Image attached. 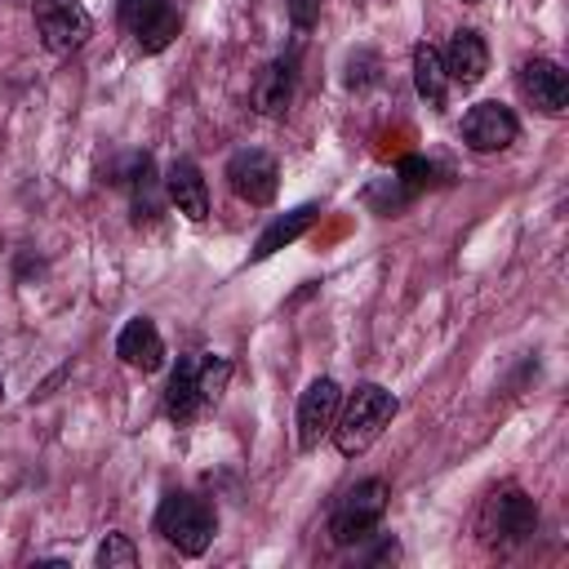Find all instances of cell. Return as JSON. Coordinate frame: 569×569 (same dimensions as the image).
Here are the masks:
<instances>
[{"instance_id": "obj_1", "label": "cell", "mask_w": 569, "mask_h": 569, "mask_svg": "<svg viewBox=\"0 0 569 569\" xmlns=\"http://www.w3.org/2000/svg\"><path fill=\"white\" fill-rule=\"evenodd\" d=\"M396 396L387 391V387H378V382H360L351 396H347V405H342V413L333 418V445H338V453L342 458H356V453H365L378 436H382V427L396 418Z\"/></svg>"}, {"instance_id": "obj_2", "label": "cell", "mask_w": 569, "mask_h": 569, "mask_svg": "<svg viewBox=\"0 0 569 569\" xmlns=\"http://www.w3.org/2000/svg\"><path fill=\"white\" fill-rule=\"evenodd\" d=\"M213 529H218V520H213V507L204 498H196V493H164V502L156 511V533L169 547H178L182 556H200L213 542Z\"/></svg>"}, {"instance_id": "obj_3", "label": "cell", "mask_w": 569, "mask_h": 569, "mask_svg": "<svg viewBox=\"0 0 569 569\" xmlns=\"http://www.w3.org/2000/svg\"><path fill=\"white\" fill-rule=\"evenodd\" d=\"M382 511H387V480L369 476L360 485H351L342 493V502L333 507V520H329V533L338 547H351V542H365L378 525H382Z\"/></svg>"}, {"instance_id": "obj_4", "label": "cell", "mask_w": 569, "mask_h": 569, "mask_svg": "<svg viewBox=\"0 0 569 569\" xmlns=\"http://www.w3.org/2000/svg\"><path fill=\"white\" fill-rule=\"evenodd\" d=\"M538 529V507L529 493L520 489H502L485 502L480 511V538L489 547H511V542H525L529 533Z\"/></svg>"}, {"instance_id": "obj_5", "label": "cell", "mask_w": 569, "mask_h": 569, "mask_svg": "<svg viewBox=\"0 0 569 569\" xmlns=\"http://www.w3.org/2000/svg\"><path fill=\"white\" fill-rule=\"evenodd\" d=\"M36 31L49 53H71L89 36V13L80 0H36Z\"/></svg>"}, {"instance_id": "obj_6", "label": "cell", "mask_w": 569, "mask_h": 569, "mask_svg": "<svg viewBox=\"0 0 569 569\" xmlns=\"http://www.w3.org/2000/svg\"><path fill=\"white\" fill-rule=\"evenodd\" d=\"M227 182H231V191L240 200L271 204L276 200V187H280V164H276V156H267L258 147H244V151H236L227 160Z\"/></svg>"}, {"instance_id": "obj_7", "label": "cell", "mask_w": 569, "mask_h": 569, "mask_svg": "<svg viewBox=\"0 0 569 569\" xmlns=\"http://www.w3.org/2000/svg\"><path fill=\"white\" fill-rule=\"evenodd\" d=\"M120 22L147 53H160L178 36L173 0H120Z\"/></svg>"}, {"instance_id": "obj_8", "label": "cell", "mask_w": 569, "mask_h": 569, "mask_svg": "<svg viewBox=\"0 0 569 569\" xmlns=\"http://www.w3.org/2000/svg\"><path fill=\"white\" fill-rule=\"evenodd\" d=\"M516 133H520V124H516L511 107H502V102H476L462 116V142L471 151H485V156L489 151H507L516 142Z\"/></svg>"}, {"instance_id": "obj_9", "label": "cell", "mask_w": 569, "mask_h": 569, "mask_svg": "<svg viewBox=\"0 0 569 569\" xmlns=\"http://www.w3.org/2000/svg\"><path fill=\"white\" fill-rule=\"evenodd\" d=\"M338 405H342V391L333 378H316L302 400H298V445L302 449H316L329 431H333V418H338Z\"/></svg>"}, {"instance_id": "obj_10", "label": "cell", "mask_w": 569, "mask_h": 569, "mask_svg": "<svg viewBox=\"0 0 569 569\" xmlns=\"http://www.w3.org/2000/svg\"><path fill=\"white\" fill-rule=\"evenodd\" d=\"M520 93H525L538 111L560 116L565 102H569V80H565V71H560L551 58H529V62L520 67Z\"/></svg>"}, {"instance_id": "obj_11", "label": "cell", "mask_w": 569, "mask_h": 569, "mask_svg": "<svg viewBox=\"0 0 569 569\" xmlns=\"http://www.w3.org/2000/svg\"><path fill=\"white\" fill-rule=\"evenodd\" d=\"M485 71H489V44H485V36L471 31V27L453 31V36H449V49H445V76H449L453 84L471 89V84L485 80Z\"/></svg>"}, {"instance_id": "obj_12", "label": "cell", "mask_w": 569, "mask_h": 569, "mask_svg": "<svg viewBox=\"0 0 569 569\" xmlns=\"http://www.w3.org/2000/svg\"><path fill=\"white\" fill-rule=\"evenodd\" d=\"M204 405H209V396H204V387H200V356H182L178 369L169 373L164 409H169V418L182 427V422H196Z\"/></svg>"}, {"instance_id": "obj_13", "label": "cell", "mask_w": 569, "mask_h": 569, "mask_svg": "<svg viewBox=\"0 0 569 569\" xmlns=\"http://www.w3.org/2000/svg\"><path fill=\"white\" fill-rule=\"evenodd\" d=\"M116 356H120L124 365L142 369V373L160 369V365H164V342H160V329H156L147 316L129 320V325L120 329V338H116Z\"/></svg>"}, {"instance_id": "obj_14", "label": "cell", "mask_w": 569, "mask_h": 569, "mask_svg": "<svg viewBox=\"0 0 569 569\" xmlns=\"http://www.w3.org/2000/svg\"><path fill=\"white\" fill-rule=\"evenodd\" d=\"M164 191L169 200L178 204V213H187L191 222H204L209 218V187L200 178V169L191 160H173L169 173H164Z\"/></svg>"}, {"instance_id": "obj_15", "label": "cell", "mask_w": 569, "mask_h": 569, "mask_svg": "<svg viewBox=\"0 0 569 569\" xmlns=\"http://www.w3.org/2000/svg\"><path fill=\"white\" fill-rule=\"evenodd\" d=\"M320 218V209L316 204H298V209H289V213H280L262 236H258V244H253V262H262V258H271L276 249H284V244H293L311 222Z\"/></svg>"}, {"instance_id": "obj_16", "label": "cell", "mask_w": 569, "mask_h": 569, "mask_svg": "<svg viewBox=\"0 0 569 569\" xmlns=\"http://www.w3.org/2000/svg\"><path fill=\"white\" fill-rule=\"evenodd\" d=\"M293 98V58H276L262 76H258V89H253V102L262 116H280Z\"/></svg>"}, {"instance_id": "obj_17", "label": "cell", "mask_w": 569, "mask_h": 569, "mask_svg": "<svg viewBox=\"0 0 569 569\" xmlns=\"http://www.w3.org/2000/svg\"><path fill=\"white\" fill-rule=\"evenodd\" d=\"M413 84H418V93L427 98V107H445L449 76H445V58H440L431 44H418V49H413Z\"/></svg>"}, {"instance_id": "obj_18", "label": "cell", "mask_w": 569, "mask_h": 569, "mask_svg": "<svg viewBox=\"0 0 569 569\" xmlns=\"http://www.w3.org/2000/svg\"><path fill=\"white\" fill-rule=\"evenodd\" d=\"M98 565L102 569H133L138 565V551H133V542L124 533H107L102 547H98Z\"/></svg>"}, {"instance_id": "obj_19", "label": "cell", "mask_w": 569, "mask_h": 569, "mask_svg": "<svg viewBox=\"0 0 569 569\" xmlns=\"http://www.w3.org/2000/svg\"><path fill=\"white\" fill-rule=\"evenodd\" d=\"M396 178H400L409 191H418V187H427V182H431V164H427V160H418V156H405V160H400V169H396Z\"/></svg>"}, {"instance_id": "obj_20", "label": "cell", "mask_w": 569, "mask_h": 569, "mask_svg": "<svg viewBox=\"0 0 569 569\" xmlns=\"http://www.w3.org/2000/svg\"><path fill=\"white\" fill-rule=\"evenodd\" d=\"M289 18L298 31H311L316 18H320V0H289Z\"/></svg>"}, {"instance_id": "obj_21", "label": "cell", "mask_w": 569, "mask_h": 569, "mask_svg": "<svg viewBox=\"0 0 569 569\" xmlns=\"http://www.w3.org/2000/svg\"><path fill=\"white\" fill-rule=\"evenodd\" d=\"M467 4H476V0H467Z\"/></svg>"}, {"instance_id": "obj_22", "label": "cell", "mask_w": 569, "mask_h": 569, "mask_svg": "<svg viewBox=\"0 0 569 569\" xmlns=\"http://www.w3.org/2000/svg\"><path fill=\"white\" fill-rule=\"evenodd\" d=\"M0 391H4V387H0Z\"/></svg>"}]
</instances>
